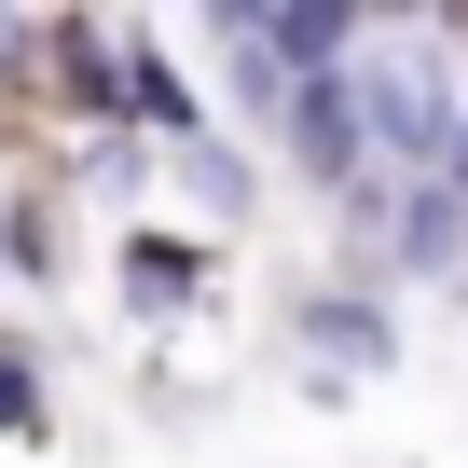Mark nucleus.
Returning <instances> with one entry per match:
<instances>
[{"mask_svg":"<svg viewBox=\"0 0 468 468\" xmlns=\"http://www.w3.org/2000/svg\"><path fill=\"white\" fill-rule=\"evenodd\" d=\"M290 345H303L317 386H372V372L399 358V331H386L372 290H317V303H290Z\"/></svg>","mask_w":468,"mask_h":468,"instance_id":"f257e3e1","label":"nucleus"},{"mask_svg":"<svg viewBox=\"0 0 468 468\" xmlns=\"http://www.w3.org/2000/svg\"><path fill=\"white\" fill-rule=\"evenodd\" d=\"M386 262H399V276H454V262H468V193H454V179H399Z\"/></svg>","mask_w":468,"mask_h":468,"instance_id":"f03ea898","label":"nucleus"},{"mask_svg":"<svg viewBox=\"0 0 468 468\" xmlns=\"http://www.w3.org/2000/svg\"><path fill=\"white\" fill-rule=\"evenodd\" d=\"M124 290H138V303H179V290H207V249H179V234H138V249H124Z\"/></svg>","mask_w":468,"mask_h":468,"instance_id":"7ed1b4c3","label":"nucleus"},{"mask_svg":"<svg viewBox=\"0 0 468 468\" xmlns=\"http://www.w3.org/2000/svg\"><path fill=\"white\" fill-rule=\"evenodd\" d=\"M179 179H193L220 220H249V152H234V138H193V152H179Z\"/></svg>","mask_w":468,"mask_h":468,"instance_id":"20e7f679","label":"nucleus"},{"mask_svg":"<svg viewBox=\"0 0 468 468\" xmlns=\"http://www.w3.org/2000/svg\"><path fill=\"white\" fill-rule=\"evenodd\" d=\"M42 413H56V399H42V358L0 345V441H42Z\"/></svg>","mask_w":468,"mask_h":468,"instance_id":"39448f33","label":"nucleus"},{"mask_svg":"<svg viewBox=\"0 0 468 468\" xmlns=\"http://www.w3.org/2000/svg\"><path fill=\"white\" fill-rule=\"evenodd\" d=\"M0 276H56V220L42 207H0Z\"/></svg>","mask_w":468,"mask_h":468,"instance_id":"423d86ee","label":"nucleus"},{"mask_svg":"<svg viewBox=\"0 0 468 468\" xmlns=\"http://www.w3.org/2000/svg\"><path fill=\"white\" fill-rule=\"evenodd\" d=\"M28 42H42V28H28V15H0V69H15V56H28Z\"/></svg>","mask_w":468,"mask_h":468,"instance_id":"0eeeda50","label":"nucleus"}]
</instances>
